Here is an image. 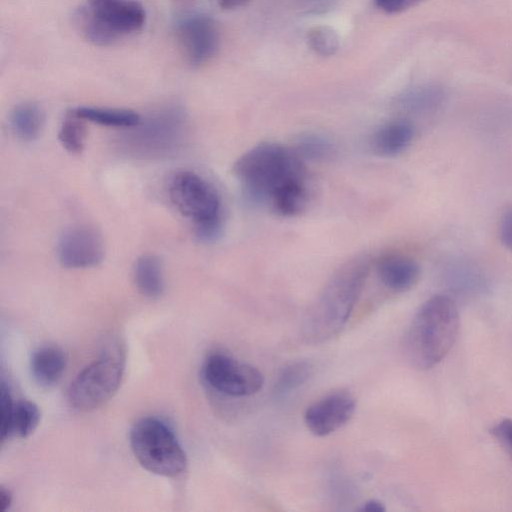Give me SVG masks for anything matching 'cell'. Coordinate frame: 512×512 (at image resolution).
I'll use <instances>...</instances> for the list:
<instances>
[{"mask_svg": "<svg viewBox=\"0 0 512 512\" xmlns=\"http://www.w3.org/2000/svg\"><path fill=\"white\" fill-rule=\"evenodd\" d=\"M307 40L310 48L321 56H332L339 49V37L329 26H316L309 30Z\"/></svg>", "mask_w": 512, "mask_h": 512, "instance_id": "24", "label": "cell"}, {"mask_svg": "<svg viewBox=\"0 0 512 512\" xmlns=\"http://www.w3.org/2000/svg\"><path fill=\"white\" fill-rule=\"evenodd\" d=\"M40 411L36 404L28 400L14 403L11 436L25 438L32 434L40 421Z\"/></svg>", "mask_w": 512, "mask_h": 512, "instance_id": "23", "label": "cell"}, {"mask_svg": "<svg viewBox=\"0 0 512 512\" xmlns=\"http://www.w3.org/2000/svg\"><path fill=\"white\" fill-rule=\"evenodd\" d=\"M9 123L16 138L24 142H32L40 136L43 130L45 114L38 104L24 102L13 108Z\"/></svg>", "mask_w": 512, "mask_h": 512, "instance_id": "16", "label": "cell"}, {"mask_svg": "<svg viewBox=\"0 0 512 512\" xmlns=\"http://www.w3.org/2000/svg\"><path fill=\"white\" fill-rule=\"evenodd\" d=\"M460 328L455 301L436 294L417 310L404 337V354L416 369L437 365L451 350Z\"/></svg>", "mask_w": 512, "mask_h": 512, "instance_id": "3", "label": "cell"}, {"mask_svg": "<svg viewBox=\"0 0 512 512\" xmlns=\"http://www.w3.org/2000/svg\"><path fill=\"white\" fill-rule=\"evenodd\" d=\"M89 9L118 35L140 30L146 20L143 6L134 0H86Z\"/></svg>", "mask_w": 512, "mask_h": 512, "instance_id": "12", "label": "cell"}, {"mask_svg": "<svg viewBox=\"0 0 512 512\" xmlns=\"http://www.w3.org/2000/svg\"><path fill=\"white\" fill-rule=\"evenodd\" d=\"M249 0H217L218 5L225 10H232L245 5Z\"/></svg>", "mask_w": 512, "mask_h": 512, "instance_id": "32", "label": "cell"}, {"mask_svg": "<svg viewBox=\"0 0 512 512\" xmlns=\"http://www.w3.org/2000/svg\"><path fill=\"white\" fill-rule=\"evenodd\" d=\"M415 137V127L407 120L398 119L380 126L372 137L374 150L384 156H396L405 151Z\"/></svg>", "mask_w": 512, "mask_h": 512, "instance_id": "14", "label": "cell"}, {"mask_svg": "<svg viewBox=\"0 0 512 512\" xmlns=\"http://www.w3.org/2000/svg\"><path fill=\"white\" fill-rule=\"evenodd\" d=\"M490 433L512 460V419L505 418L500 420L492 426Z\"/></svg>", "mask_w": 512, "mask_h": 512, "instance_id": "27", "label": "cell"}, {"mask_svg": "<svg viewBox=\"0 0 512 512\" xmlns=\"http://www.w3.org/2000/svg\"><path fill=\"white\" fill-rule=\"evenodd\" d=\"M233 173L250 200L280 216H295L308 203V179L302 157L287 146L259 143L236 160Z\"/></svg>", "mask_w": 512, "mask_h": 512, "instance_id": "1", "label": "cell"}, {"mask_svg": "<svg viewBox=\"0 0 512 512\" xmlns=\"http://www.w3.org/2000/svg\"><path fill=\"white\" fill-rule=\"evenodd\" d=\"M124 371L119 351H105L85 367L69 387L70 404L79 411H91L109 400L118 390Z\"/></svg>", "mask_w": 512, "mask_h": 512, "instance_id": "6", "label": "cell"}, {"mask_svg": "<svg viewBox=\"0 0 512 512\" xmlns=\"http://www.w3.org/2000/svg\"><path fill=\"white\" fill-rule=\"evenodd\" d=\"M384 504L376 499H370L366 502H364L361 507L359 508V511L361 512H384L385 511Z\"/></svg>", "mask_w": 512, "mask_h": 512, "instance_id": "30", "label": "cell"}, {"mask_svg": "<svg viewBox=\"0 0 512 512\" xmlns=\"http://www.w3.org/2000/svg\"><path fill=\"white\" fill-rule=\"evenodd\" d=\"M168 197L175 209L193 223L202 242H213L222 234L224 219L221 198L201 175L182 170L168 184Z\"/></svg>", "mask_w": 512, "mask_h": 512, "instance_id": "4", "label": "cell"}, {"mask_svg": "<svg viewBox=\"0 0 512 512\" xmlns=\"http://www.w3.org/2000/svg\"><path fill=\"white\" fill-rule=\"evenodd\" d=\"M56 253L58 261L65 268H92L104 259V241L95 228L83 224L74 225L59 237Z\"/></svg>", "mask_w": 512, "mask_h": 512, "instance_id": "9", "label": "cell"}, {"mask_svg": "<svg viewBox=\"0 0 512 512\" xmlns=\"http://www.w3.org/2000/svg\"><path fill=\"white\" fill-rule=\"evenodd\" d=\"M130 445L140 465L153 474L174 477L186 468V455L175 434L158 418L137 421L130 432Z\"/></svg>", "mask_w": 512, "mask_h": 512, "instance_id": "5", "label": "cell"}, {"mask_svg": "<svg viewBox=\"0 0 512 512\" xmlns=\"http://www.w3.org/2000/svg\"><path fill=\"white\" fill-rule=\"evenodd\" d=\"M296 151L302 158L322 160L332 155L333 145L322 135L309 133L299 138Z\"/></svg>", "mask_w": 512, "mask_h": 512, "instance_id": "25", "label": "cell"}, {"mask_svg": "<svg viewBox=\"0 0 512 512\" xmlns=\"http://www.w3.org/2000/svg\"><path fill=\"white\" fill-rule=\"evenodd\" d=\"M356 400L347 391H336L311 404L305 411L304 422L315 436H327L353 417Z\"/></svg>", "mask_w": 512, "mask_h": 512, "instance_id": "11", "label": "cell"}, {"mask_svg": "<svg viewBox=\"0 0 512 512\" xmlns=\"http://www.w3.org/2000/svg\"><path fill=\"white\" fill-rule=\"evenodd\" d=\"M128 149L141 156H162L177 148L186 130V117L177 106L163 107L133 127Z\"/></svg>", "mask_w": 512, "mask_h": 512, "instance_id": "7", "label": "cell"}, {"mask_svg": "<svg viewBox=\"0 0 512 512\" xmlns=\"http://www.w3.org/2000/svg\"><path fill=\"white\" fill-rule=\"evenodd\" d=\"M83 121L71 110L65 115L60 125L59 142L71 154H80L85 148L86 128Z\"/></svg>", "mask_w": 512, "mask_h": 512, "instance_id": "22", "label": "cell"}, {"mask_svg": "<svg viewBox=\"0 0 512 512\" xmlns=\"http://www.w3.org/2000/svg\"><path fill=\"white\" fill-rule=\"evenodd\" d=\"M177 37L186 61L192 67L209 62L217 53L220 44L217 23L204 14L182 19L177 25Z\"/></svg>", "mask_w": 512, "mask_h": 512, "instance_id": "10", "label": "cell"}, {"mask_svg": "<svg viewBox=\"0 0 512 512\" xmlns=\"http://www.w3.org/2000/svg\"><path fill=\"white\" fill-rule=\"evenodd\" d=\"M66 363L67 358L61 348L45 345L34 351L30 362L31 373L38 384L50 387L61 379Z\"/></svg>", "mask_w": 512, "mask_h": 512, "instance_id": "15", "label": "cell"}, {"mask_svg": "<svg viewBox=\"0 0 512 512\" xmlns=\"http://www.w3.org/2000/svg\"><path fill=\"white\" fill-rule=\"evenodd\" d=\"M419 1L420 0H374V3L385 13L396 14L413 7Z\"/></svg>", "mask_w": 512, "mask_h": 512, "instance_id": "29", "label": "cell"}, {"mask_svg": "<svg viewBox=\"0 0 512 512\" xmlns=\"http://www.w3.org/2000/svg\"><path fill=\"white\" fill-rule=\"evenodd\" d=\"M444 99V92L437 86H423L409 91L400 99L404 110L427 113L437 109Z\"/></svg>", "mask_w": 512, "mask_h": 512, "instance_id": "21", "label": "cell"}, {"mask_svg": "<svg viewBox=\"0 0 512 512\" xmlns=\"http://www.w3.org/2000/svg\"><path fill=\"white\" fill-rule=\"evenodd\" d=\"M12 503V495L11 492L4 488H0V511L5 512L7 509H9L10 505Z\"/></svg>", "mask_w": 512, "mask_h": 512, "instance_id": "31", "label": "cell"}, {"mask_svg": "<svg viewBox=\"0 0 512 512\" xmlns=\"http://www.w3.org/2000/svg\"><path fill=\"white\" fill-rule=\"evenodd\" d=\"M84 121L114 128H133L141 122V115L130 109L79 106L72 110Z\"/></svg>", "mask_w": 512, "mask_h": 512, "instance_id": "18", "label": "cell"}, {"mask_svg": "<svg viewBox=\"0 0 512 512\" xmlns=\"http://www.w3.org/2000/svg\"><path fill=\"white\" fill-rule=\"evenodd\" d=\"M74 23L86 40L98 46L111 45L120 37L100 20L87 5L75 11Z\"/></svg>", "mask_w": 512, "mask_h": 512, "instance_id": "19", "label": "cell"}, {"mask_svg": "<svg viewBox=\"0 0 512 512\" xmlns=\"http://www.w3.org/2000/svg\"><path fill=\"white\" fill-rule=\"evenodd\" d=\"M376 270L382 284L394 292L410 290L416 285L421 275L418 262L401 253L382 255L376 263Z\"/></svg>", "mask_w": 512, "mask_h": 512, "instance_id": "13", "label": "cell"}, {"mask_svg": "<svg viewBox=\"0 0 512 512\" xmlns=\"http://www.w3.org/2000/svg\"><path fill=\"white\" fill-rule=\"evenodd\" d=\"M14 403L9 387L2 380L0 386V438L4 441L11 437V421Z\"/></svg>", "mask_w": 512, "mask_h": 512, "instance_id": "26", "label": "cell"}, {"mask_svg": "<svg viewBox=\"0 0 512 512\" xmlns=\"http://www.w3.org/2000/svg\"><path fill=\"white\" fill-rule=\"evenodd\" d=\"M133 277L138 291L150 299L158 298L164 291L162 265L152 254L139 256L133 266Z\"/></svg>", "mask_w": 512, "mask_h": 512, "instance_id": "17", "label": "cell"}, {"mask_svg": "<svg viewBox=\"0 0 512 512\" xmlns=\"http://www.w3.org/2000/svg\"><path fill=\"white\" fill-rule=\"evenodd\" d=\"M369 267L367 256H356L334 272L303 317L301 336L306 343H324L341 332L361 295Z\"/></svg>", "mask_w": 512, "mask_h": 512, "instance_id": "2", "label": "cell"}, {"mask_svg": "<svg viewBox=\"0 0 512 512\" xmlns=\"http://www.w3.org/2000/svg\"><path fill=\"white\" fill-rule=\"evenodd\" d=\"M175 1H178V2H181V3H186V2L191 1V0H175Z\"/></svg>", "mask_w": 512, "mask_h": 512, "instance_id": "33", "label": "cell"}, {"mask_svg": "<svg viewBox=\"0 0 512 512\" xmlns=\"http://www.w3.org/2000/svg\"><path fill=\"white\" fill-rule=\"evenodd\" d=\"M314 367L306 360L286 365L278 374L274 384V393L283 397L302 387L312 376Z\"/></svg>", "mask_w": 512, "mask_h": 512, "instance_id": "20", "label": "cell"}, {"mask_svg": "<svg viewBox=\"0 0 512 512\" xmlns=\"http://www.w3.org/2000/svg\"><path fill=\"white\" fill-rule=\"evenodd\" d=\"M202 377L215 392L235 398L252 396L264 385V376L256 367L223 353L205 359Z\"/></svg>", "mask_w": 512, "mask_h": 512, "instance_id": "8", "label": "cell"}, {"mask_svg": "<svg viewBox=\"0 0 512 512\" xmlns=\"http://www.w3.org/2000/svg\"><path fill=\"white\" fill-rule=\"evenodd\" d=\"M499 238L503 246L512 252V205L506 207L500 217Z\"/></svg>", "mask_w": 512, "mask_h": 512, "instance_id": "28", "label": "cell"}]
</instances>
